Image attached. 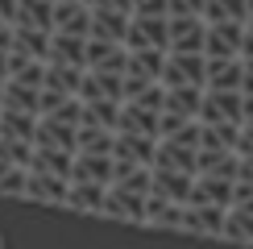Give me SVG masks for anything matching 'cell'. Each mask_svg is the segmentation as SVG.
<instances>
[{"instance_id":"cell-1","label":"cell","mask_w":253,"mask_h":249,"mask_svg":"<svg viewBox=\"0 0 253 249\" xmlns=\"http://www.w3.org/2000/svg\"><path fill=\"white\" fill-rule=\"evenodd\" d=\"M204 67L208 58L204 54H166V67H162V87L174 91V87H199L204 91Z\"/></svg>"},{"instance_id":"cell-2","label":"cell","mask_w":253,"mask_h":249,"mask_svg":"<svg viewBox=\"0 0 253 249\" xmlns=\"http://www.w3.org/2000/svg\"><path fill=\"white\" fill-rule=\"evenodd\" d=\"M195 124H237L241 129V91H204Z\"/></svg>"},{"instance_id":"cell-3","label":"cell","mask_w":253,"mask_h":249,"mask_svg":"<svg viewBox=\"0 0 253 249\" xmlns=\"http://www.w3.org/2000/svg\"><path fill=\"white\" fill-rule=\"evenodd\" d=\"M166 29H170V50L166 54H204L208 25L199 17H166Z\"/></svg>"},{"instance_id":"cell-4","label":"cell","mask_w":253,"mask_h":249,"mask_svg":"<svg viewBox=\"0 0 253 249\" xmlns=\"http://www.w3.org/2000/svg\"><path fill=\"white\" fill-rule=\"evenodd\" d=\"M241 38H245V25H241V21L208 25V34H204V58H237L241 54Z\"/></svg>"},{"instance_id":"cell-5","label":"cell","mask_w":253,"mask_h":249,"mask_svg":"<svg viewBox=\"0 0 253 249\" xmlns=\"http://www.w3.org/2000/svg\"><path fill=\"white\" fill-rule=\"evenodd\" d=\"M245 62L241 58H208L204 67V91H241Z\"/></svg>"},{"instance_id":"cell-6","label":"cell","mask_w":253,"mask_h":249,"mask_svg":"<svg viewBox=\"0 0 253 249\" xmlns=\"http://www.w3.org/2000/svg\"><path fill=\"white\" fill-rule=\"evenodd\" d=\"M125 29H129V13H112V8H91L87 42H104V46H121Z\"/></svg>"},{"instance_id":"cell-7","label":"cell","mask_w":253,"mask_h":249,"mask_svg":"<svg viewBox=\"0 0 253 249\" xmlns=\"http://www.w3.org/2000/svg\"><path fill=\"white\" fill-rule=\"evenodd\" d=\"M100 216H112V220H129V224H145V200L141 195H129L121 187H108L104 191V208Z\"/></svg>"},{"instance_id":"cell-8","label":"cell","mask_w":253,"mask_h":249,"mask_svg":"<svg viewBox=\"0 0 253 249\" xmlns=\"http://www.w3.org/2000/svg\"><path fill=\"white\" fill-rule=\"evenodd\" d=\"M191 174H174V170H154L150 179V195H158V200L174 204V208H187V195H191Z\"/></svg>"},{"instance_id":"cell-9","label":"cell","mask_w":253,"mask_h":249,"mask_svg":"<svg viewBox=\"0 0 253 249\" xmlns=\"http://www.w3.org/2000/svg\"><path fill=\"white\" fill-rule=\"evenodd\" d=\"M154 145H158V141H150V137L117 133V137H112V158L133 162V166H141V170H154Z\"/></svg>"},{"instance_id":"cell-10","label":"cell","mask_w":253,"mask_h":249,"mask_svg":"<svg viewBox=\"0 0 253 249\" xmlns=\"http://www.w3.org/2000/svg\"><path fill=\"white\" fill-rule=\"evenodd\" d=\"M71 183L112 187V158H100V154H75V162H71Z\"/></svg>"},{"instance_id":"cell-11","label":"cell","mask_w":253,"mask_h":249,"mask_svg":"<svg viewBox=\"0 0 253 249\" xmlns=\"http://www.w3.org/2000/svg\"><path fill=\"white\" fill-rule=\"evenodd\" d=\"M87 25H91V8L71 4V0H54V34L87 42Z\"/></svg>"},{"instance_id":"cell-12","label":"cell","mask_w":253,"mask_h":249,"mask_svg":"<svg viewBox=\"0 0 253 249\" xmlns=\"http://www.w3.org/2000/svg\"><path fill=\"white\" fill-rule=\"evenodd\" d=\"M67 187H71V183L54 179V174H34V170H29V179H25V200L62 208V204H67Z\"/></svg>"},{"instance_id":"cell-13","label":"cell","mask_w":253,"mask_h":249,"mask_svg":"<svg viewBox=\"0 0 253 249\" xmlns=\"http://www.w3.org/2000/svg\"><path fill=\"white\" fill-rule=\"evenodd\" d=\"M13 25L38 29V34H54V4L50 0H17V21Z\"/></svg>"},{"instance_id":"cell-14","label":"cell","mask_w":253,"mask_h":249,"mask_svg":"<svg viewBox=\"0 0 253 249\" xmlns=\"http://www.w3.org/2000/svg\"><path fill=\"white\" fill-rule=\"evenodd\" d=\"M224 208H187L183 216V233L191 237H220V228H224Z\"/></svg>"},{"instance_id":"cell-15","label":"cell","mask_w":253,"mask_h":249,"mask_svg":"<svg viewBox=\"0 0 253 249\" xmlns=\"http://www.w3.org/2000/svg\"><path fill=\"white\" fill-rule=\"evenodd\" d=\"M83 54H87V42L83 38L50 34V67H75V71H83Z\"/></svg>"},{"instance_id":"cell-16","label":"cell","mask_w":253,"mask_h":249,"mask_svg":"<svg viewBox=\"0 0 253 249\" xmlns=\"http://www.w3.org/2000/svg\"><path fill=\"white\" fill-rule=\"evenodd\" d=\"M162 67H166L162 50H137V54H129V62H125V79L158 83V79H162Z\"/></svg>"},{"instance_id":"cell-17","label":"cell","mask_w":253,"mask_h":249,"mask_svg":"<svg viewBox=\"0 0 253 249\" xmlns=\"http://www.w3.org/2000/svg\"><path fill=\"white\" fill-rule=\"evenodd\" d=\"M71 162H75V154H62V150H34L29 170H34V174H54V179L71 183Z\"/></svg>"},{"instance_id":"cell-18","label":"cell","mask_w":253,"mask_h":249,"mask_svg":"<svg viewBox=\"0 0 253 249\" xmlns=\"http://www.w3.org/2000/svg\"><path fill=\"white\" fill-rule=\"evenodd\" d=\"M104 191L108 187H91V183H71L67 187V204L62 208H71V212H83V216H100V208H104Z\"/></svg>"},{"instance_id":"cell-19","label":"cell","mask_w":253,"mask_h":249,"mask_svg":"<svg viewBox=\"0 0 253 249\" xmlns=\"http://www.w3.org/2000/svg\"><path fill=\"white\" fill-rule=\"evenodd\" d=\"M162 91H166V87H162ZM199 100H204V91H199V87H174V91H166L162 112H170V117H178V121H195Z\"/></svg>"},{"instance_id":"cell-20","label":"cell","mask_w":253,"mask_h":249,"mask_svg":"<svg viewBox=\"0 0 253 249\" xmlns=\"http://www.w3.org/2000/svg\"><path fill=\"white\" fill-rule=\"evenodd\" d=\"M13 50H21L34 62H50V34H38V29L13 25Z\"/></svg>"},{"instance_id":"cell-21","label":"cell","mask_w":253,"mask_h":249,"mask_svg":"<svg viewBox=\"0 0 253 249\" xmlns=\"http://www.w3.org/2000/svg\"><path fill=\"white\" fill-rule=\"evenodd\" d=\"M237 137H241L237 124H199V150L233 154V150H237Z\"/></svg>"},{"instance_id":"cell-22","label":"cell","mask_w":253,"mask_h":249,"mask_svg":"<svg viewBox=\"0 0 253 249\" xmlns=\"http://www.w3.org/2000/svg\"><path fill=\"white\" fill-rule=\"evenodd\" d=\"M117 121H121V104H112V100H96V104H83V124H91V129L117 133ZM83 124H79V129H83Z\"/></svg>"},{"instance_id":"cell-23","label":"cell","mask_w":253,"mask_h":249,"mask_svg":"<svg viewBox=\"0 0 253 249\" xmlns=\"http://www.w3.org/2000/svg\"><path fill=\"white\" fill-rule=\"evenodd\" d=\"M34 129H38V117L0 108V137L4 141H34Z\"/></svg>"},{"instance_id":"cell-24","label":"cell","mask_w":253,"mask_h":249,"mask_svg":"<svg viewBox=\"0 0 253 249\" xmlns=\"http://www.w3.org/2000/svg\"><path fill=\"white\" fill-rule=\"evenodd\" d=\"M0 108H8V112H25V117H38V91L4 79V96H0Z\"/></svg>"},{"instance_id":"cell-25","label":"cell","mask_w":253,"mask_h":249,"mask_svg":"<svg viewBox=\"0 0 253 249\" xmlns=\"http://www.w3.org/2000/svg\"><path fill=\"white\" fill-rule=\"evenodd\" d=\"M112 137H117V133H104V129L83 124V129L75 133V154H100V158H112Z\"/></svg>"},{"instance_id":"cell-26","label":"cell","mask_w":253,"mask_h":249,"mask_svg":"<svg viewBox=\"0 0 253 249\" xmlns=\"http://www.w3.org/2000/svg\"><path fill=\"white\" fill-rule=\"evenodd\" d=\"M79 83H83V71H75V67H50V62H46V79H42V87H54V91H62V96H75Z\"/></svg>"},{"instance_id":"cell-27","label":"cell","mask_w":253,"mask_h":249,"mask_svg":"<svg viewBox=\"0 0 253 249\" xmlns=\"http://www.w3.org/2000/svg\"><path fill=\"white\" fill-rule=\"evenodd\" d=\"M220 237H224V241H237V245H253V216H245V212H233V208H228Z\"/></svg>"},{"instance_id":"cell-28","label":"cell","mask_w":253,"mask_h":249,"mask_svg":"<svg viewBox=\"0 0 253 249\" xmlns=\"http://www.w3.org/2000/svg\"><path fill=\"white\" fill-rule=\"evenodd\" d=\"M29 158H34V145H29V141H4V137H0V162H4V166L29 170Z\"/></svg>"},{"instance_id":"cell-29","label":"cell","mask_w":253,"mask_h":249,"mask_svg":"<svg viewBox=\"0 0 253 249\" xmlns=\"http://www.w3.org/2000/svg\"><path fill=\"white\" fill-rule=\"evenodd\" d=\"M162 100H166V91H162V83H150V87H145L141 96L133 100V108H141V112H150V117H162Z\"/></svg>"},{"instance_id":"cell-30","label":"cell","mask_w":253,"mask_h":249,"mask_svg":"<svg viewBox=\"0 0 253 249\" xmlns=\"http://www.w3.org/2000/svg\"><path fill=\"white\" fill-rule=\"evenodd\" d=\"M25 179H29V170H4L0 195H4V200H25Z\"/></svg>"},{"instance_id":"cell-31","label":"cell","mask_w":253,"mask_h":249,"mask_svg":"<svg viewBox=\"0 0 253 249\" xmlns=\"http://www.w3.org/2000/svg\"><path fill=\"white\" fill-rule=\"evenodd\" d=\"M42 79H46V62H25V67H21V75L8 79V83H21V87L42 91Z\"/></svg>"},{"instance_id":"cell-32","label":"cell","mask_w":253,"mask_h":249,"mask_svg":"<svg viewBox=\"0 0 253 249\" xmlns=\"http://www.w3.org/2000/svg\"><path fill=\"white\" fill-rule=\"evenodd\" d=\"M67 100H71V96H62V91H54V87H42V91H38V117H54Z\"/></svg>"},{"instance_id":"cell-33","label":"cell","mask_w":253,"mask_h":249,"mask_svg":"<svg viewBox=\"0 0 253 249\" xmlns=\"http://www.w3.org/2000/svg\"><path fill=\"white\" fill-rule=\"evenodd\" d=\"M46 121H58V124H71V129H79V124H83V104L71 96V100L54 112V117H46Z\"/></svg>"},{"instance_id":"cell-34","label":"cell","mask_w":253,"mask_h":249,"mask_svg":"<svg viewBox=\"0 0 253 249\" xmlns=\"http://www.w3.org/2000/svg\"><path fill=\"white\" fill-rule=\"evenodd\" d=\"M150 179H154V170H141V166H137V170L129 174V179L121 183V191H129V195H141V200H145V195H150Z\"/></svg>"},{"instance_id":"cell-35","label":"cell","mask_w":253,"mask_h":249,"mask_svg":"<svg viewBox=\"0 0 253 249\" xmlns=\"http://www.w3.org/2000/svg\"><path fill=\"white\" fill-rule=\"evenodd\" d=\"M208 0H166V17H204Z\"/></svg>"},{"instance_id":"cell-36","label":"cell","mask_w":253,"mask_h":249,"mask_svg":"<svg viewBox=\"0 0 253 249\" xmlns=\"http://www.w3.org/2000/svg\"><path fill=\"white\" fill-rule=\"evenodd\" d=\"M208 4H212L224 21H241V25H245V0H208Z\"/></svg>"},{"instance_id":"cell-37","label":"cell","mask_w":253,"mask_h":249,"mask_svg":"<svg viewBox=\"0 0 253 249\" xmlns=\"http://www.w3.org/2000/svg\"><path fill=\"white\" fill-rule=\"evenodd\" d=\"M183 216H187V208H174V204H170L150 228H170V233H183Z\"/></svg>"},{"instance_id":"cell-38","label":"cell","mask_w":253,"mask_h":249,"mask_svg":"<svg viewBox=\"0 0 253 249\" xmlns=\"http://www.w3.org/2000/svg\"><path fill=\"white\" fill-rule=\"evenodd\" d=\"M125 62H129V54H125V50L117 46L108 58L100 62V71H96V75H121V79H125Z\"/></svg>"},{"instance_id":"cell-39","label":"cell","mask_w":253,"mask_h":249,"mask_svg":"<svg viewBox=\"0 0 253 249\" xmlns=\"http://www.w3.org/2000/svg\"><path fill=\"white\" fill-rule=\"evenodd\" d=\"M129 17H166V0H133Z\"/></svg>"},{"instance_id":"cell-40","label":"cell","mask_w":253,"mask_h":249,"mask_svg":"<svg viewBox=\"0 0 253 249\" xmlns=\"http://www.w3.org/2000/svg\"><path fill=\"white\" fill-rule=\"evenodd\" d=\"M237 158H253V129H241V137H237Z\"/></svg>"},{"instance_id":"cell-41","label":"cell","mask_w":253,"mask_h":249,"mask_svg":"<svg viewBox=\"0 0 253 249\" xmlns=\"http://www.w3.org/2000/svg\"><path fill=\"white\" fill-rule=\"evenodd\" d=\"M91 8H112V13H129L133 0H91Z\"/></svg>"},{"instance_id":"cell-42","label":"cell","mask_w":253,"mask_h":249,"mask_svg":"<svg viewBox=\"0 0 253 249\" xmlns=\"http://www.w3.org/2000/svg\"><path fill=\"white\" fill-rule=\"evenodd\" d=\"M241 129H253V96H241Z\"/></svg>"},{"instance_id":"cell-43","label":"cell","mask_w":253,"mask_h":249,"mask_svg":"<svg viewBox=\"0 0 253 249\" xmlns=\"http://www.w3.org/2000/svg\"><path fill=\"white\" fill-rule=\"evenodd\" d=\"M237 183L253 187V158H241V166H237Z\"/></svg>"},{"instance_id":"cell-44","label":"cell","mask_w":253,"mask_h":249,"mask_svg":"<svg viewBox=\"0 0 253 249\" xmlns=\"http://www.w3.org/2000/svg\"><path fill=\"white\" fill-rule=\"evenodd\" d=\"M0 21H4V25L17 21V0H0Z\"/></svg>"},{"instance_id":"cell-45","label":"cell","mask_w":253,"mask_h":249,"mask_svg":"<svg viewBox=\"0 0 253 249\" xmlns=\"http://www.w3.org/2000/svg\"><path fill=\"white\" fill-rule=\"evenodd\" d=\"M241 96H253V62H245V79H241Z\"/></svg>"},{"instance_id":"cell-46","label":"cell","mask_w":253,"mask_h":249,"mask_svg":"<svg viewBox=\"0 0 253 249\" xmlns=\"http://www.w3.org/2000/svg\"><path fill=\"white\" fill-rule=\"evenodd\" d=\"M0 50H13V25L0 21Z\"/></svg>"},{"instance_id":"cell-47","label":"cell","mask_w":253,"mask_h":249,"mask_svg":"<svg viewBox=\"0 0 253 249\" xmlns=\"http://www.w3.org/2000/svg\"><path fill=\"white\" fill-rule=\"evenodd\" d=\"M245 25H253V0H245Z\"/></svg>"},{"instance_id":"cell-48","label":"cell","mask_w":253,"mask_h":249,"mask_svg":"<svg viewBox=\"0 0 253 249\" xmlns=\"http://www.w3.org/2000/svg\"><path fill=\"white\" fill-rule=\"evenodd\" d=\"M233 212H245V216H253V200H249V204H241V208H233Z\"/></svg>"},{"instance_id":"cell-49","label":"cell","mask_w":253,"mask_h":249,"mask_svg":"<svg viewBox=\"0 0 253 249\" xmlns=\"http://www.w3.org/2000/svg\"><path fill=\"white\" fill-rule=\"evenodd\" d=\"M71 4H83V8H91V0H71Z\"/></svg>"},{"instance_id":"cell-50","label":"cell","mask_w":253,"mask_h":249,"mask_svg":"<svg viewBox=\"0 0 253 249\" xmlns=\"http://www.w3.org/2000/svg\"><path fill=\"white\" fill-rule=\"evenodd\" d=\"M50 4H54V0H50Z\"/></svg>"}]
</instances>
